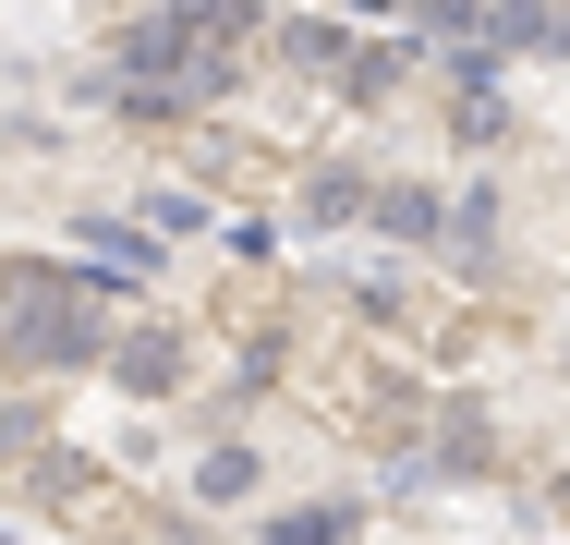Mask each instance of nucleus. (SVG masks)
<instances>
[{
    "label": "nucleus",
    "mask_w": 570,
    "mask_h": 545,
    "mask_svg": "<svg viewBox=\"0 0 570 545\" xmlns=\"http://www.w3.org/2000/svg\"><path fill=\"white\" fill-rule=\"evenodd\" d=\"M12 351L73 364V351H86V304H73L61 279H12Z\"/></svg>",
    "instance_id": "obj_1"
},
{
    "label": "nucleus",
    "mask_w": 570,
    "mask_h": 545,
    "mask_svg": "<svg viewBox=\"0 0 570 545\" xmlns=\"http://www.w3.org/2000/svg\"><path fill=\"white\" fill-rule=\"evenodd\" d=\"M498 49H559V12L547 0H498Z\"/></svg>",
    "instance_id": "obj_2"
}]
</instances>
